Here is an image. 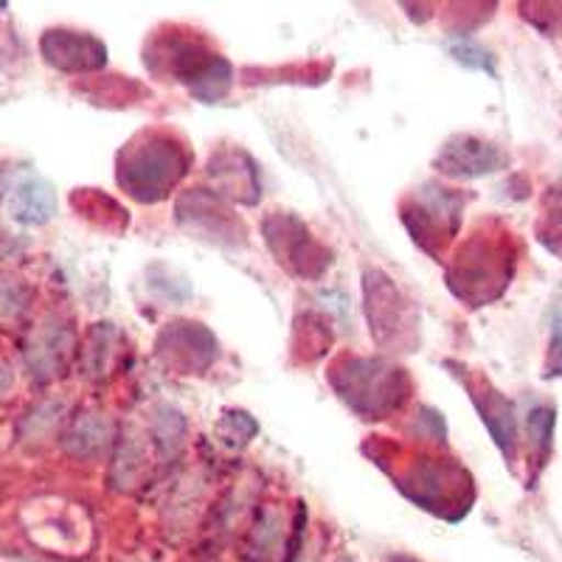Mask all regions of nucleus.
I'll use <instances>...</instances> for the list:
<instances>
[{
    "instance_id": "nucleus-1",
    "label": "nucleus",
    "mask_w": 562,
    "mask_h": 562,
    "mask_svg": "<svg viewBox=\"0 0 562 562\" xmlns=\"http://www.w3.org/2000/svg\"><path fill=\"white\" fill-rule=\"evenodd\" d=\"M512 268L515 259H512L509 239L475 237L456 259L450 270V288L461 301L481 307L504 293L512 279Z\"/></svg>"
},
{
    "instance_id": "nucleus-2",
    "label": "nucleus",
    "mask_w": 562,
    "mask_h": 562,
    "mask_svg": "<svg viewBox=\"0 0 562 562\" xmlns=\"http://www.w3.org/2000/svg\"><path fill=\"white\" fill-rule=\"evenodd\" d=\"M127 164H122V180L124 189L144 203L149 200H160L180 180L186 172V160L180 155V147H175L172 140L149 138L144 147L130 149L124 153Z\"/></svg>"
},
{
    "instance_id": "nucleus-3",
    "label": "nucleus",
    "mask_w": 562,
    "mask_h": 562,
    "mask_svg": "<svg viewBox=\"0 0 562 562\" xmlns=\"http://www.w3.org/2000/svg\"><path fill=\"white\" fill-rule=\"evenodd\" d=\"M504 164L506 158L495 144H486L473 135H459L439 155L441 172L453 175V178H479V175L495 172Z\"/></svg>"
},
{
    "instance_id": "nucleus-4",
    "label": "nucleus",
    "mask_w": 562,
    "mask_h": 562,
    "mask_svg": "<svg viewBox=\"0 0 562 562\" xmlns=\"http://www.w3.org/2000/svg\"><path fill=\"white\" fill-rule=\"evenodd\" d=\"M40 48L48 65L63 70H93L108 59V52L99 40L79 32H48Z\"/></svg>"
},
{
    "instance_id": "nucleus-5",
    "label": "nucleus",
    "mask_w": 562,
    "mask_h": 562,
    "mask_svg": "<svg viewBox=\"0 0 562 562\" xmlns=\"http://www.w3.org/2000/svg\"><path fill=\"white\" fill-rule=\"evenodd\" d=\"M3 209L14 223L23 225H40L48 223L54 214V192L45 180L34 178V175H20L9 183L7 194H3Z\"/></svg>"
},
{
    "instance_id": "nucleus-6",
    "label": "nucleus",
    "mask_w": 562,
    "mask_h": 562,
    "mask_svg": "<svg viewBox=\"0 0 562 562\" xmlns=\"http://www.w3.org/2000/svg\"><path fill=\"white\" fill-rule=\"evenodd\" d=\"M459 211L461 200L456 194L428 186V194H422V203L416 209L419 214V228H414L416 243L428 245V239L450 237L459 225Z\"/></svg>"
},
{
    "instance_id": "nucleus-7",
    "label": "nucleus",
    "mask_w": 562,
    "mask_h": 562,
    "mask_svg": "<svg viewBox=\"0 0 562 562\" xmlns=\"http://www.w3.org/2000/svg\"><path fill=\"white\" fill-rule=\"evenodd\" d=\"M470 391H473L470 396H473V403L479 405L481 419L486 422L492 439L498 441V448L504 450L506 456H512L515 441H518V434H515V411H512V405L506 403L504 396L492 389L490 383H481L479 389L470 385Z\"/></svg>"
},
{
    "instance_id": "nucleus-8",
    "label": "nucleus",
    "mask_w": 562,
    "mask_h": 562,
    "mask_svg": "<svg viewBox=\"0 0 562 562\" xmlns=\"http://www.w3.org/2000/svg\"><path fill=\"white\" fill-rule=\"evenodd\" d=\"M529 430H531V445L540 453H549L551 436H554V411L551 408H537L529 416Z\"/></svg>"
},
{
    "instance_id": "nucleus-9",
    "label": "nucleus",
    "mask_w": 562,
    "mask_h": 562,
    "mask_svg": "<svg viewBox=\"0 0 562 562\" xmlns=\"http://www.w3.org/2000/svg\"><path fill=\"white\" fill-rule=\"evenodd\" d=\"M453 54L459 63L470 65V68H481V70H490L492 74V63H490V54L484 52V48H479L475 43H470V40H461L459 45H453Z\"/></svg>"
},
{
    "instance_id": "nucleus-10",
    "label": "nucleus",
    "mask_w": 562,
    "mask_h": 562,
    "mask_svg": "<svg viewBox=\"0 0 562 562\" xmlns=\"http://www.w3.org/2000/svg\"><path fill=\"white\" fill-rule=\"evenodd\" d=\"M546 378H562V315L557 318L554 333H551L549 358H546Z\"/></svg>"
},
{
    "instance_id": "nucleus-11",
    "label": "nucleus",
    "mask_w": 562,
    "mask_h": 562,
    "mask_svg": "<svg viewBox=\"0 0 562 562\" xmlns=\"http://www.w3.org/2000/svg\"><path fill=\"white\" fill-rule=\"evenodd\" d=\"M20 310L18 290L14 288H0V318H12Z\"/></svg>"
}]
</instances>
